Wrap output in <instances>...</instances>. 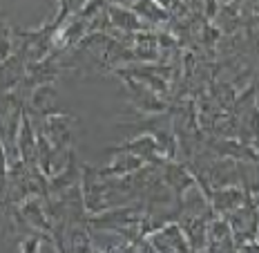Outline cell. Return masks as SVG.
<instances>
[{
  "label": "cell",
  "instance_id": "ba28073f",
  "mask_svg": "<svg viewBox=\"0 0 259 253\" xmlns=\"http://www.w3.org/2000/svg\"><path fill=\"white\" fill-rule=\"evenodd\" d=\"M156 3H159V5H163V7H168V5H172V3H175V0H156Z\"/></svg>",
  "mask_w": 259,
  "mask_h": 253
},
{
  "label": "cell",
  "instance_id": "7a4b0ae2",
  "mask_svg": "<svg viewBox=\"0 0 259 253\" xmlns=\"http://www.w3.org/2000/svg\"><path fill=\"white\" fill-rule=\"evenodd\" d=\"M132 12L139 16V18H148L152 23H165L170 18L168 9L163 5H159L156 0H139V3L132 5Z\"/></svg>",
  "mask_w": 259,
  "mask_h": 253
},
{
  "label": "cell",
  "instance_id": "52a82bcc",
  "mask_svg": "<svg viewBox=\"0 0 259 253\" xmlns=\"http://www.w3.org/2000/svg\"><path fill=\"white\" fill-rule=\"evenodd\" d=\"M5 173H7V164H5V148L0 143V195L5 191Z\"/></svg>",
  "mask_w": 259,
  "mask_h": 253
},
{
  "label": "cell",
  "instance_id": "8992f818",
  "mask_svg": "<svg viewBox=\"0 0 259 253\" xmlns=\"http://www.w3.org/2000/svg\"><path fill=\"white\" fill-rule=\"evenodd\" d=\"M23 213H25V218L31 222V227H40V229L50 227V224H47V220H45V213H42V208H40V204L36 200L27 202L23 206Z\"/></svg>",
  "mask_w": 259,
  "mask_h": 253
},
{
  "label": "cell",
  "instance_id": "3957f363",
  "mask_svg": "<svg viewBox=\"0 0 259 253\" xmlns=\"http://www.w3.org/2000/svg\"><path fill=\"white\" fill-rule=\"evenodd\" d=\"M110 18L112 23L121 29H127V31H137L141 29V20L134 12H127V9H118V7H110Z\"/></svg>",
  "mask_w": 259,
  "mask_h": 253
},
{
  "label": "cell",
  "instance_id": "6da1fadb",
  "mask_svg": "<svg viewBox=\"0 0 259 253\" xmlns=\"http://www.w3.org/2000/svg\"><path fill=\"white\" fill-rule=\"evenodd\" d=\"M152 244L156 249H163V251H186L188 249V242H186V235L183 231L177 227V224H168L163 227L156 235H152Z\"/></svg>",
  "mask_w": 259,
  "mask_h": 253
},
{
  "label": "cell",
  "instance_id": "277c9868",
  "mask_svg": "<svg viewBox=\"0 0 259 253\" xmlns=\"http://www.w3.org/2000/svg\"><path fill=\"white\" fill-rule=\"evenodd\" d=\"M212 195H214L212 202L219 211H233V208H237L241 202H244V197H241L239 191H228V188H221V191L212 193Z\"/></svg>",
  "mask_w": 259,
  "mask_h": 253
},
{
  "label": "cell",
  "instance_id": "5b68a950",
  "mask_svg": "<svg viewBox=\"0 0 259 253\" xmlns=\"http://www.w3.org/2000/svg\"><path fill=\"white\" fill-rule=\"evenodd\" d=\"M230 242V229L226 222H212V227H210V235H208V244L212 246V249H226Z\"/></svg>",
  "mask_w": 259,
  "mask_h": 253
}]
</instances>
